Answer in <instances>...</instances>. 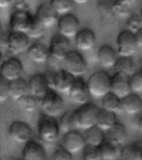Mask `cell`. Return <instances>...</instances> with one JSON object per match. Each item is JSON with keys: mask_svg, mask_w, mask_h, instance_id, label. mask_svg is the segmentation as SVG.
<instances>
[{"mask_svg": "<svg viewBox=\"0 0 142 160\" xmlns=\"http://www.w3.org/2000/svg\"><path fill=\"white\" fill-rule=\"evenodd\" d=\"M127 131L123 123L119 121L116 122L110 129L106 132V140L113 145H120L124 143L126 140Z\"/></svg>", "mask_w": 142, "mask_h": 160, "instance_id": "obj_22", "label": "cell"}, {"mask_svg": "<svg viewBox=\"0 0 142 160\" xmlns=\"http://www.w3.org/2000/svg\"><path fill=\"white\" fill-rule=\"evenodd\" d=\"M8 134L13 141L26 144L32 138V130L30 125L23 121L16 120L10 124Z\"/></svg>", "mask_w": 142, "mask_h": 160, "instance_id": "obj_9", "label": "cell"}, {"mask_svg": "<svg viewBox=\"0 0 142 160\" xmlns=\"http://www.w3.org/2000/svg\"><path fill=\"white\" fill-rule=\"evenodd\" d=\"M111 92L121 99L131 93L129 76L121 72H115V74L112 76Z\"/></svg>", "mask_w": 142, "mask_h": 160, "instance_id": "obj_17", "label": "cell"}, {"mask_svg": "<svg viewBox=\"0 0 142 160\" xmlns=\"http://www.w3.org/2000/svg\"><path fill=\"white\" fill-rule=\"evenodd\" d=\"M140 71H142V68H141V70H140Z\"/></svg>", "mask_w": 142, "mask_h": 160, "instance_id": "obj_52", "label": "cell"}, {"mask_svg": "<svg viewBox=\"0 0 142 160\" xmlns=\"http://www.w3.org/2000/svg\"><path fill=\"white\" fill-rule=\"evenodd\" d=\"M68 93L71 99L80 105L89 102L90 98L92 97L87 82L81 77H77L74 84Z\"/></svg>", "mask_w": 142, "mask_h": 160, "instance_id": "obj_13", "label": "cell"}, {"mask_svg": "<svg viewBox=\"0 0 142 160\" xmlns=\"http://www.w3.org/2000/svg\"><path fill=\"white\" fill-rule=\"evenodd\" d=\"M140 16H141V18H142V9L140 10Z\"/></svg>", "mask_w": 142, "mask_h": 160, "instance_id": "obj_50", "label": "cell"}, {"mask_svg": "<svg viewBox=\"0 0 142 160\" xmlns=\"http://www.w3.org/2000/svg\"><path fill=\"white\" fill-rule=\"evenodd\" d=\"M134 3L130 0H115L113 11L115 16L121 18H128L132 13Z\"/></svg>", "mask_w": 142, "mask_h": 160, "instance_id": "obj_32", "label": "cell"}, {"mask_svg": "<svg viewBox=\"0 0 142 160\" xmlns=\"http://www.w3.org/2000/svg\"><path fill=\"white\" fill-rule=\"evenodd\" d=\"M117 52L119 56L131 57L136 51L137 43L135 33L129 29L122 30L116 38Z\"/></svg>", "mask_w": 142, "mask_h": 160, "instance_id": "obj_6", "label": "cell"}, {"mask_svg": "<svg viewBox=\"0 0 142 160\" xmlns=\"http://www.w3.org/2000/svg\"><path fill=\"white\" fill-rule=\"evenodd\" d=\"M37 132L40 138L46 142H54L60 134L59 121L56 118L43 114L37 121Z\"/></svg>", "mask_w": 142, "mask_h": 160, "instance_id": "obj_3", "label": "cell"}, {"mask_svg": "<svg viewBox=\"0 0 142 160\" xmlns=\"http://www.w3.org/2000/svg\"><path fill=\"white\" fill-rule=\"evenodd\" d=\"M83 156L85 160H115L117 156L116 146L107 141L97 147L87 144Z\"/></svg>", "mask_w": 142, "mask_h": 160, "instance_id": "obj_4", "label": "cell"}, {"mask_svg": "<svg viewBox=\"0 0 142 160\" xmlns=\"http://www.w3.org/2000/svg\"><path fill=\"white\" fill-rule=\"evenodd\" d=\"M59 33L65 37H75L80 30V21L72 12L61 15L57 22Z\"/></svg>", "mask_w": 142, "mask_h": 160, "instance_id": "obj_10", "label": "cell"}, {"mask_svg": "<svg viewBox=\"0 0 142 160\" xmlns=\"http://www.w3.org/2000/svg\"><path fill=\"white\" fill-rule=\"evenodd\" d=\"M27 53L30 59L37 63H44L50 58L49 48L40 42L31 45Z\"/></svg>", "mask_w": 142, "mask_h": 160, "instance_id": "obj_24", "label": "cell"}, {"mask_svg": "<svg viewBox=\"0 0 142 160\" xmlns=\"http://www.w3.org/2000/svg\"><path fill=\"white\" fill-rule=\"evenodd\" d=\"M112 76L105 71L93 72L87 82L92 97L101 98L111 91Z\"/></svg>", "mask_w": 142, "mask_h": 160, "instance_id": "obj_1", "label": "cell"}, {"mask_svg": "<svg viewBox=\"0 0 142 160\" xmlns=\"http://www.w3.org/2000/svg\"><path fill=\"white\" fill-rule=\"evenodd\" d=\"M117 122V118L116 116V112H110L103 108L100 109V112L97 115V123L96 124L101 128L103 131L107 132L113 125L116 124Z\"/></svg>", "mask_w": 142, "mask_h": 160, "instance_id": "obj_28", "label": "cell"}, {"mask_svg": "<svg viewBox=\"0 0 142 160\" xmlns=\"http://www.w3.org/2000/svg\"><path fill=\"white\" fill-rule=\"evenodd\" d=\"M137 126H138V128L140 129V131L142 132V117L140 118V119L138 120V123H137Z\"/></svg>", "mask_w": 142, "mask_h": 160, "instance_id": "obj_48", "label": "cell"}, {"mask_svg": "<svg viewBox=\"0 0 142 160\" xmlns=\"http://www.w3.org/2000/svg\"><path fill=\"white\" fill-rule=\"evenodd\" d=\"M30 93L37 98L42 99L50 91V86L43 73L32 75L28 81Z\"/></svg>", "mask_w": 142, "mask_h": 160, "instance_id": "obj_18", "label": "cell"}, {"mask_svg": "<svg viewBox=\"0 0 142 160\" xmlns=\"http://www.w3.org/2000/svg\"><path fill=\"white\" fill-rule=\"evenodd\" d=\"M50 56L57 60L63 61L71 51V42L68 38L61 33H56L51 38L49 44Z\"/></svg>", "mask_w": 142, "mask_h": 160, "instance_id": "obj_8", "label": "cell"}, {"mask_svg": "<svg viewBox=\"0 0 142 160\" xmlns=\"http://www.w3.org/2000/svg\"><path fill=\"white\" fill-rule=\"evenodd\" d=\"M102 108L110 112H118L121 109V98L111 91L102 98Z\"/></svg>", "mask_w": 142, "mask_h": 160, "instance_id": "obj_29", "label": "cell"}, {"mask_svg": "<svg viewBox=\"0 0 142 160\" xmlns=\"http://www.w3.org/2000/svg\"><path fill=\"white\" fill-rule=\"evenodd\" d=\"M130 1L133 2V3H134V4H135V2H136L137 1H138V0H130Z\"/></svg>", "mask_w": 142, "mask_h": 160, "instance_id": "obj_49", "label": "cell"}, {"mask_svg": "<svg viewBox=\"0 0 142 160\" xmlns=\"http://www.w3.org/2000/svg\"><path fill=\"white\" fill-rule=\"evenodd\" d=\"M58 13L50 2H42L37 8L35 16L40 20L45 27L50 28L58 21Z\"/></svg>", "mask_w": 142, "mask_h": 160, "instance_id": "obj_16", "label": "cell"}, {"mask_svg": "<svg viewBox=\"0 0 142 160\" xmlns=\"http://www.w3.org/2000/svg\"><path fill=\"white\" fill-rule=\"evenodd\" d=\"M62 62L65 69L75 77H80L87 70V61L79 52L75 50H71Z\"/></svg>", "mask_w": 142, "mask_h": 160, "instance_id": "obj_7", "label": "cell"}, {"mask_svg": "<svg viewBox=\"0 0 142 160\" xmlns=\"http://www.w3.org/2000/svg\"><path fill=\"white\" fill-rule=\"evenodd\" d=\"M75 3H78V4H85L90 1V0H73Z\"/></svg>", "mask_w": 142, "mask_h": 160, "instance_id": "obj_47", "label": "cell"}, {"mask_svg": "<svg viewBox=\"0 0 142 160\" xmlns=\"http://www.w3.org/2000/svg\"><path fill=\"white\" fill-rule=\"evenodd\" d=\"M62 146L73 154L84 149L87 146V142L85 136L77 130L74 129L65 132L62 136Z\"/></svg>", "mask_w": 142, "mask_h": 160, "instance_id": "obj_14", "label": "cell"}, {"mask_svg": "<svg viewBox=\"0 0 142 160\" xmlns=\"http://www.w3.org/2000/svg\"><path fill=\"white\" fill-rule=\"evenodd\" d=\"M74 38L77 48L82 51L91 50L92 48H94L97 42V37L95 32L89 28L80 29Z\"/></svg>", "mask_w": 142, "mask_h": 160, "instance_id": "obj_21", "label": "cell"}, {"mask_svg": "<svg viewBox=\"0 0 142 160\" xmlns=\"http://www.w3.org/2000/svg\"><path fill=\"white\" fill-rule=\"evenodd\" d=\"M9 96V81L1 77L0 81V102H3Z\"/></svg>", "mask_w": 142, "mask_h": 160, "instance_id": "obj_41", "label": "cell"}, {"mask_svg": "<svg viewBox=\"0 0 142 160\" xmlns=\"http://www.w3.org/2000/svg\"><path fill=\"white\" fill-rule=\"evenodd\" d=\"M34 14L28 10H15L10 16L9 28L12 32H27Z\"/></svg>", "mask_w": 142, "mask_h": 160, "instance_id": "obj_11", "label": "cell"}, {"mask_svg": "<svg viewBox=\"0 0 142 160\" xmlns=\"http://www.w3.org/2000/svg\"><path fill=\"white\" fill-rule=\"evenodd\" d=\"M115 0H99L97 2V11L102 19L107 21L115 17L113 5Z\"/></svg>", "mask_w": 142, "mask_h": 160, "instance_id": "obj_33", "label": "cell"}, {"mask_svg": "<svg viewBox=\"0 0 142 160\" xmlns=\"http://www.w3.org/2000/svg\"><path fill=\"white\" fill-rule=\"evenodd\" d=\"M52 160H73L72 152H70L63 146L57 147L52 153Z\"/></svg>", "mask_w": 142, "mask_h": 160, "instance_id": "obj_40", "label": "cell"}, {"mask_svg": "<svg viewBox=\"0 0 142 160\" xmlns=\"http://www.w3.org/2000/svg\"><path fill=\"white\" fill-rule=\"evenodd\" d=\"M23 71L22 62L15 57H10L3 60L1 63V77L7 81H12L21 77Z\"/></svg>", "mask_w": 142, "mask_h": 160, "instance_id": "obj_12", "label": "cell"}, {"mask_svg": "<svg viewBox=\"0 0 142 160\" xmlns=\"http://www.w3.org/2000/svg\"><path fill=\"white\" fill-rule=\"evenodd\" d=\"M50 2L57 13L61 15L71 12L75 3L73 0H51Z\"/></svg>", "mask_w": 142, "mask_h": 160, "instance_id": "obj_37", "label": "cell"}, {"mask_svg": "<svg viewBox=\"0 0 142 160\" xmlns=\"http://www.w3.org/2000/svg\"><path fill=\"white\" fill-rule=\"evenodd\" d=\"M141 98L135 92H131L121 99V109L127 114H136L141 110Z\"/></svg>", "mask_w": 142, "mask_h": 160, "instance_id": "obj_25", "label": "cell"}, {"mask_svg": "<svg viewBox=\"0 0 142 160\" xmlns=\"http://www.w3.org/2000/svg\"><path fill=\"white\" fill-rule=\"evenodd\" d=\"M120 154L122 160H142V148L135 142L122 148Z\"/></svg>", "mask_w": 142, "mask_h": 160, "instance_id": "obj_31", "label": "cell"}, {"mask_svg": "<svg viewBox=\"0 0 142 160\" xmlns=\"http://www.w3.org/2000/svg\"><path fill=\"white\" fill-rule=\"evenodd\" d=\"M135 38H136L137 47L142 49V29L135 33Z\"/></svg>", "mask_w": 142, "mask_h": 160, "instance_id": "obj_45", "label": "cell"}, {"mask_svg": "<svg viewBox=\"0 0 142 160\" xmlns=\"http://www.w3.org/2000/svg\"><path fill=\"white\" fill-rule=\"evenodd\" d=\"M117 50H115V48L109 44L102 45L99 48L98 51V61L100 64L103 68H114L117 58Z\"/></svg>", "mask_w": 142, "mask_h": 160, "instance_id": "obj_23", "label": "cell"}, {"mask_svg": "<svg viewBox=\"0 0 142 160\" xmlns=\"http://www.w3.org/2000/svg\"><path fill=\"white\" fill-rule=\"evenodd\" d=\"M41 108L44 114L56 118L61 114L64 108V101L57 92L50 90L41 99Z\"/></svg>", "mask_w": 142, "mask_h": 160, "instance_id": "obj_5", "label": "cell"}, {"mask_svg": "<svg viewBox=\"0 0 142 160\" xmlns=\"http://www.w3.org/2000/svg\"><path fill=\"white\" fill-rule=\"evenodd\" d=\"M85 139L87 145L97 147L105 142L106 132L96 124L86 130Z\"/></svg>", "mask_w": 142, "mask_h": 160, "instance_id": "obj_27", "label": "cell"}, {"mask_svg": "<svg viewBox=\"0 0 142 160\" xmlns=\"http://www.w3.org/2000/svg\"><path fill=\"white\" fill-rule=\"evenodd\" d=\"M22 158L24 160H45L46 150L42 143L30 140L22 149Z\"/></svg>", "mask_w": 142, "mask_h": 160, "instance_id": "obj_20", "label": "cell"}, {"mask_svg": "<svg viewBox=\"0 0 142 160\" xmlns=\"http://www.w3.org/2000/svg\"><path fill=\"white\" fill-rule=\"evenodd\" d=\"M77 77L63 68L57 71L53 88L60 92H69Z\"/></svg>", "mask_w": 142, "mask_h": 160, "instance_id": "obj_19", "label": "cell"}, {"mask_svg": "<svg viewBox=\"0 0 142 160\" xmlns=\"http://www.w3.org/2000/svg\"><path fill=\"white\" fill-rule=\"evenodd\" d=\"M141 1H142V0H141Z\"/></svg>", "mask_w": 142, "mask_h": 160, "instance_id": "obj_53", "label": "cell"}, {"mask_svg": "<svg viewBox=\"0 0 142 160\" xmlns=\"http://www.w3.org/2000/svg\"><path fill=\"white\" fill-rule=\"evenodd\" d=\"M11 3H12V0H0V7L2 8H7Z\"/></svg>", "mask_w": 142, "mask_h": 160, "instance_id": "obj_46", "label": "cell"}, {"mask_svg": "<svg viewBox=\"0 0 142 160\" xmlns=\"http://www.w3.org/2000/svg\"><path fill=\"white\" fill-rule=\"evenodd\" d=\"M114 68L116 72H121L130 77L134 71V62L131 57L119 56Z\"/></svg>", "mask_w": 142, "mask_h": 160, "instance_id": "obj_30", "label": "cell"}, {"mask_svg": "<svg viewBox=\"0 0 142 160\" xmlns=\"http://www.w3.org/2000/svg\"><path fill=\"white\" fill-rule=\"evenodd\" d=\"M17 160H24L23 158H21V159H17Z\"/></svg>", "mask_w": 142, "mask_h": 160, "instance_id": "obj_51", "label": "cell"}, {"mask_svg": "<svg viewBox=\"0 0 142 160\" xmlns=\"http://www.w3.org/2000/svg\"><path fill=\"white\" fill-rule=\"evenodd\" d=\"M31 0H12V4L17 10H28Z\"/></svg>", "mask_w": 142, "mask_h": 160, "instance_id": "obj_42", "label": "cell"}, {"mask_svg": "<svg viewBox=\"0 0 142 160\" xmlns=\"http://www.w3.org/2000/svg\"><path fill=\"white\" fill-rule=\"evenodd\" d=\"M37 99H38L37 98L32 95L31 93H28L17 100V104L21 109L25 112H32L35 111L37 108V105H38Z\"/></svg>", "mask_w": 142, "mask_h": 160, "instance_id": "obj_34", "label": "cell"}, {"mask_svg": "<svg viewBox=\"0 0 142 160\" xmlns=\"http://www.w3.org/2000/svg\"><path fill=\"white\" fill-rule=\"evenodd\" d=\"M46 28H47L42 24L40 20L37 19V18L34 14L32 22H31V24L29 26V28H28L26 33L28 35V37L30 38H38L42 37L43 35Z\"/></svg>", "mask_w": 142, "mask_h": 160, "instance_id": "obj_36", "label": "cell"}, {"mask_svg": "<svg viewBox=\"0 0 142 160\" xmlns=\"http://www.w3.org/2000/svg\"><path fill=\"white\" fill-rule=\"evenodd\" d=\"M56 72L52 70H47L43 72L46 79H47L48 84H49L51 88H53V85H54V81H55V77H56Z\"/></svg>", "mask_w": 142, "mask_h": 160, "instance_id": "obj_43", "label": "cell"}, {"mask_svg": "<svg viewBox=\"0 0 142 160\" xmlns=\"http://www.w3.org/2000/svg\"><path fill=\"white\" fill-rule=\"evenodd\" d=\"M127 29L136 33L140 30L142 29V18L140 13L132 12L129 17L127 18L126 21Z\"/></svg>", "mask_w": 142, "mask_h": 160, "instance_id": "obj_38", "label": "cell"}, {"mask_svg": "<svg viewBox=\"0 0 142 160\" xmlns=\"http://www.w3.org/2000/svg\"><path fill=\"white\" fill-rule=\"evenodd\" d=\"M100 109L97 105L92 102L81 105L79 108L74 111V121L77 128L87 130L96 125Z\"/></svg>", "mask_w": 142, "mask_h": 160, "instance_id": "obj_2", "label": "cell"}, {"mask_svg": "<svg viewBox=\"0 0 142 160\" xmlns=\"http://www.w3.org/2000/svg\"><path fill=\"white\" fill-rule=\"evenodd\" d=\"M130 84L132 92H142V71L135 72L130 77Z\"/></svg>", "mask_w": 142, "mask_h": 160, "instance_id": "obj_39", "label": "cell"}, {"mask_svg": "<svg viewBox=\"0 0 142 160\" xmlns=\"http://www.w3.org/2000/svg\"><path fill=\"white\" fill-rule=\"evenodd\" d=\"M30 93L28 81L20 77L17 79L9 81V96L12 99L18 100L20 98Z\"/></svg>", "mask_w": 142, "mask_h": 160, "instance_id": "obj_26", "label": "cell"}, {"mask_svg": "<svg viewBox=\"0 0 142 160\" xmlns=\"http://www.w3.org/2000/svg\"><path fill=\"white\" fill-rule=\"evenodd\" d=\"M29 40L30 38L26 32L10 31L8 36V50L14 54L27 51L30 47Z\"/></svg>", "mask_w": 142, "mask_h": 160, "instance_id": "obj_15", "label": "cell"}, {"mask_svg": "<svg viewBox=\"0 0 142 160\" xmlns=\"http://www.w3.org/2000/svg\"><path fill=\"white\" fill-rule=\"evenodd\" d=\"M8 36H9V32H2L0 43H1V47L2 49L8 50Z\"/></svg>", "mask_w": 142, "mask_h": 160, "instance_id": "obj_44", "label": "cell"}, {"mask_svg": "<svg viewBox=\"0 0 142 160\" xmlns=\"http://www.w3.org/2000/svg\"><path fill=\"white\" fill-rule=\"evenodd\" d=\"M60 129L62 132H67L77 128L74 121V111L68 110L67 112H63L60 118L59 121Z\"/></svg>", "mask_w": 142, "mask_h": 160, "instance_id": "obj_35", "label": "cell"}]
</instances>
